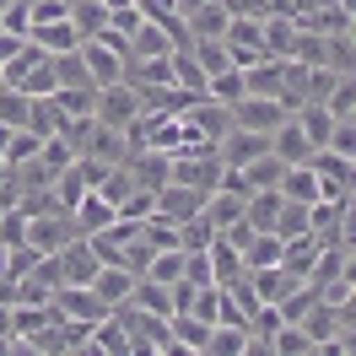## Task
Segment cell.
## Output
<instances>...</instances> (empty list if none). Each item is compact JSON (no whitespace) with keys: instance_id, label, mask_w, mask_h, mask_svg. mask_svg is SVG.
Here are the masks:
<instances>
[{"instance_id":"6","label":"cell","mask_w":356,"mask_h":356,"mask_svg":"<svg viewBox=\"0 0 356 356\" xmlns=\"http://www.w3.org/2000/svg\"><path fill=\"white\" fill-rule=\"evenodd\" d=\"M200 205H205V189H189V184H173V178H168L152 195V216H162V222H189Z\"/></svg>"},{"instance_id":"9","label":"cell","mask_w":356,"mask_h":356,"mask_svg":"<svg viewBox=\"0 0 356 356\" xmlns=\"http://www.w3.org/2000/svg\"><path fill=\"white\" fill-rule=\"evenodd\" d=\"M135 281H140V275H135L130 265H119V259H113V265H97V275H92L87 286L97 291V297H103V302H108V313L119 308V302H130V291H135Z\"/></svg>"},{"instance_id":"1","label":"cell","mask_w":356,"mask_h":356,"mask_svg":"<svg viewBox=\"0 0 356 356\" xmlns=\"http://www.w3.org/2000/svg\"><path fill=\"white\" fill-rule=\"evenodd\" d=\"M140 113H146V103H140V92H135L130 81H108V87H97L92 119H103V124H113V130H130Z\"/></svg>"},{"instance_id":"3","label":"cell","mask_w":356,"mask_h":356,"mask_svg":"<svg viewBox=\"0 0 356 356\" xmlns=\"http://www.w3.org/2000/svg\"><path fill=\"white\" fill-rule=\"evenodd\" d=\"M76 54H81V65H87V76H92V87H108V81H119L124 76V49L119 44H108V38H81L76 44Z\"/></svg>"},{"instance_id":"29","label":"cell","mask_w":356,"mask_h":356,"mask_svg":"<svg viewBox=\"0 0 356 356\" xmlns=\"http://www.w3.org/2000/svg\"><path fill=\"white\" fill-rule=\"evenodd\" d=\"M38 146H44V135L22 124V130H11V140H6V162H11V168H22V162H33Z\"/></svg>"},{"instance_id":"17","label":"cell","mask_w":356,"mask_h":356,"mask_svg":"<svg viewBox=\"0 0 356 356\" xmlns=\"http://www.w3.org/2000/svg\"><path fill=\"white\" fill-rule=\"evenodd\" d=\"M87 351H97V356H130V334H124V324L113 318V313H103L97 324H92V346Z\"/></svg>"},{"instance_id":"11","label":"cell","mask_w":356,"mask_h":356,"mask_svg":"<svg viewBox=\"0 0 356 356\" xmlns=\"http://www.w3.org/2000/svg\"><path fill=\"white\" fill-rule=\"evenodd\" d=\"M205 259H211V281H216V286H232V281H243V275H248L243 254H238V248L227 243L222 232L211 238V248H205Z\"/></svg>"},{"instance_id":"10","label":"cell","mask_w":356,"mask_h":356,"mask_svg":"<svg viewBox=\"0 0 356 356\" xmlns=\"http://www.w3.org/2000/svg\"><path fill=\"white\" fill-rule=\"evenodd\" d=\"M27 44L44 49V54H70L81 44V33L70 27V17H54V22H27Z\"/></svg>"},{"instance_id":"30","label":"cell","mask_w":356,"mask_h":356,"mask_svg":"<svg viewBox=\"0 0 356 356\" xmlns=\"http://www.w3.org/2000/svg\"><path fill=\"white\" fill-rule=\"evenodd\" d=\"M297 232H308V205H302V200H281L275 238H297Z\"/></svg>"},{"instance_id":"27","label":"cell","mask_w":356,"mask_h":356,"mask_svg":"<svg viewBox=\"0 0 356 356\" xmlns=\"http://www.w3.org/2000/svg\"><path fill=\"white\" fill-rule=\"evenodd\" d=\"M211 238H216V227L205 222L200 211H195L189 222H178V248H184V254H195V248H211Z\"/></svg>"},{"instance_id":"12","label":"cell","mask_w":356,"mask_h":356,"mask_svg":"<svg viewBox=\"0 0 356 356\" xmlns=\"http://www.w3.org/2000/svg\"><path fill=\"white\" fill-rule=\"evenodd\" d=\"M297 281H302V275H291L286 265H259V270H248V286H254V297H259V302H281Z\"/></svg>"},{"instance_id":"7","label":"cell","mask_w":356,"mask_h":356,"mask_svg":"<svg viewBox=\"0 0 356 356\" xmlns=\"http://www.w3.org/2000/svg\"><path fill=\"white\" fill-rule=\"evenodd\" d=\"M49 308L60 313V318H76V324H97V318L108 313V302H103L92 286H60L49 297Z\"/></svg>"},{"instance_id":"15","label":"cell","mask_w":356,"mask_h":356,"mask_svg":"<svg viewBox=\"0 0 356 356\" xmlns=\"http://www.w3.org/2000/svg\"><path fill=\"white\" fill-rule=\"evenodd\" d=\"M291 119H297V130L308 135V146H313V152H318V146H330L334 113L324 108V103H297V108H291Z\"/></svg>"},{"instance_id":"20","label":"cell","mask_w":356,"mask_h":356,"mask_svg":"<svg viewBox=\"0 0 356 356\" xmlns=\"http://www.w3.org/2000/svg\"><path fill=\"white\" fill-rule=\"evenodd\" d=\"M70 27L81 38H97L108 27V0H70Z\"/></svg>"},{"instance_id":"24","label":"cell","mask_w":356,"mask_h":356,"mask_svg":"<svg viewBox=\"0 0 356 356\" xmlns=\"http://www.w3.org/2000/svg\"><path fill=\"white\" fill-rule=\"evenodd\" d=\"M243 265H248V270L281 265V238H275V232H254V238L243 243Z\"/></svg>"},{"instance_id":"13","label":"cell","mask_w":356,"mask_h":356,"mask_svg":"<svg viewBox=\"0 0 356 356\" xmlns=\"http://www.w3.org/2000/svg\"><path fill=\"white\" fill-rule=\"evenodd\" d=\"M308 135L297 130V119H281V124H275V130H270V156H275V162H308Z\"/></svg>"},{"instance_id":"2","label":"cell","mask_w":356,"mask_h":356,"mask_svg":"<svg viewBox=\"0 0 356 356\" xmlns=\"http://www.w3.org/2000/svg\"><path fill=\"white\" fill-rule=\"evenodd\" d=\"M27 227H22V243L38 248V254H54L60 243H70L76 238V222H70L65 211H22Z\"/></svg>"},{"instance_id":"5","label":"cell","mask_w":356,"mask_h":356,"mask_svg":"<svg viewBox=\"0 0 356 356\" xmlns=\"http://www.w3.org/2000/svg\"><path fill=\"white\" fill-rule=\"evenodd\" d=\"M286 113L291 108L281 103V97H248V92H243V97L232 103V124H243V130H254V135H270Z\"/></svg>"},{"instance_id":"16","label":"cell","mask_w":356,"mask_h":356,"mask_svg":"<svg viewBox=\"0 0 356 356\" xmlns=\"http://www.w3.org/2000/svg\"><path fill=\"white\" fill-rule=\"evenodd\" d=\"M205 356H254V334L243 324H211Z\"/></svg>"},{"instance_id":"4","label":"cell","mask_w":356,"mask_h":356,"mask_svg":"<svg viewBox=\"0 0 356 356\" xmlns=\"http://www.w3.org/2000/svg\"><path fill=\"white\" fill-rule=\"evenodd\" d=\"M54 265H60V281H65V286H87L92 275H97V265H103V259H97V248H92L87 238L76 232L70 243L54 248Z\"/></svg>"},{"instance_id":"34","label":"cell","mask_w":356,"mask_h":356,"mask_svg":"<svg viewBox=\"0 0 356 356\" xmlns=\"http://www.w3.org/2000/svg\"><path fill=\"white\" fill-rule=\"evenodd\" d=\"M6 173H11V168H6V162H0V184H6Z\"/></svg>"},{"instance_id":"22","label":"cell","mask_w":356,"mask_h":356,"mask_svg":"<svg viewBox=\"0 0 356 356\" xmlns=\"http://www.w3.org/2000/svg\"><path fill=\"white\" fill-rule=\"evenodd\" d=\"M27 119H33V97H27L22 87H6V81H0V124L22 130Z\"/></svg>"},{"instance_id":"26","label":"cell","mask_w":356,"mask_h":356,"mask_svg":"<svg viewBox=\"0 0 356 356\" xmlns=\"http://www.w3.org/2000/svg\"><path fill=\"white\" fill-rule=\"evenodd\" d=\"M205 97H216V103L232 108V103L243 97V70H238V65H232V70H216V76L205 81Z\"/></svg>"},{"instance_id":"25","label":"cell","mask_w":356,"mask_h":356,"mask_svg":"<svg viewBox=\"0 0 356 356\" xmlns=\"http://www.w3.org/2000/svg\"><path fill=\"white\" fill-rule=\"evenodd\" d=\"M270 356H313V340L297 324H281V330L270 334Z\"/></svg>"},{"instance_id":"18","label":"cell","mask_w":356,"mask_h":356,"mask_svg":"<svg viewBox=\"0 0 356 356\" xmlns=\"http://www.w3.org/2000/svg\"><path fill=\"white\" fill-rule=\"evenodd\" d=\"M286 200H318V173H313L308 162H286V173H281V184H275Z\"/></svg>"},{"instance_id":"14","label":"cell","mask_w":356,"mask_h":356,"mask_svg":"<svg viewBox=\"0 0 356 356\" xmlns=\"http://www.w3.org/2000/svg\"><path fill=\"white\" fill-rule=\"evenodd\" d=\"M113 216H119V211H113V205L103 200L97 189H87V195L76 200V211H70V222H76V232H81V238H92V232H103V227H108Z\"/></svg>"},{"instance_id":"33","label":"cell","mask_w":356,"mask_h":356,"mask_svg":"<svg viewBox=\"0 0 356 356\" xmlns=\"http://www.w3.org/2000/svg\"><path fill=\"white\" fill-rule=\"evenodd\" d=\"M6 334H11V308L0 302V346H6Z\"/></svg>"},{"instance_id":"31","label":"cell","mask_w":356,"mask_h":356,"mask_svg":"<svg viewBox=\"0 0 356 356\" xmlns=\"http://www.w3.org/2000/svg\"><path fill=\"white\" fill-rule=\"evenodd\" d=\"M330 152L356 156V119H334V130H330Z\"/></svg>"},{"instance_id":"35","label":"cell","mask_w":356,"mask_h":356,"mask_svg":"<svg viewBox=\"0 0 356 356\" xmlns=\"http://www.w3.org/2000/svg\"><path fill=\"white\" fill-rule=\"evenodd\" d=\"M0 211H6V205H0Z\"/></svg>"},{"instance_id":"19","label":"cell","mask_w":356,"mask_h":356,"mask_svg":"<svg viewBox=\"0 0 356 356\" xmlns=\"http://www.w3.org/2000/svg\"><path fill=\"white\" fill-rule=\"evenodd\" d=\"M130 308H140V313H156V318H168L173 313V286H162V281H135V291H130Z\"/></svg>"},{"instance_id":"23","label":"cell","mask_w":356,"mask_h":356,"mask_svg":"<svg viewBox=\"0 0 356 356\" xmlns=\"http://www.w3.org/2000/svg\"><path fill=\"white\" fill-rule=\"evenodd\" d=\"M146 281H162V286H173L178 275H184V248H156L152 254V265L140 270Z\"/></svg>"},{"instance_id":"8","label":"cell","mask_w":356,"mask_h":356,"mask_svg":"<svg viewBox=\"0 0 356 356\" xmlns=\"http://www.w3.org/2000/svg\"><path fill=\"white\" fill-rule=\"evenodd\" d=\"M243 92L248 97H281V103H286V60L265 54V60L243 65Z\"/></svg>"},{"instance_id":"32","label":"cell","mask_w":356,"mask_h":356,"mask_svg":"<svg viewBox=\"0 0 356 356\" xmlns=\"http://www.w3.org/2000/svg\"><path fill=\"white\" fill-rule=\"evenodd\" d=\"M22 49H27V33H11V27H0V65H6V60H17Z\"/></svg>"},{"instance_id":"21","label":"cell","mask_w":356,"mask_h":356,"mask_svg":"<svg viewBox=\"0 0 356 356\" xmlns=\"http://www.w3.org/2000/svg\"><path fill=\"white\" fill-rule=\"evenodd\" d=\"M195 60H200V70H205V81L216 76V70H232V54H227V38H195V44H184Z\"/></svg>"},{"instance_id":"28","label":"cell","mask_w":356,"mask_h":356,"mask_svg":"<svg viewBox=\"0 0 356 356\" xmlns=\"http://www.w3.org/2000/svg\"><path fill=\"white\" fill-rule=\"evenodd\" d=\"M324 108L334 113V119H356V76H340L330 87V97H324Z\"/></svg>"}]
</instances>
